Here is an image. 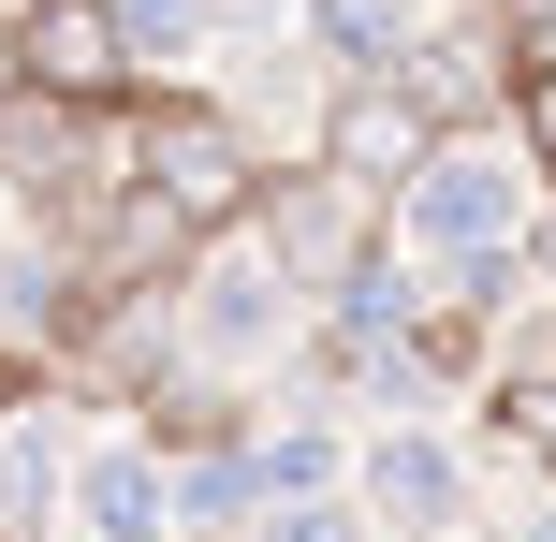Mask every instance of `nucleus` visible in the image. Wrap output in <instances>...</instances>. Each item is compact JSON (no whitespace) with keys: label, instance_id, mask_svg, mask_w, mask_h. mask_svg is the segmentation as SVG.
Wrapping results in <instances>:
<instances>
[{"label":"nucleus","instance_id":"1","mask_svg":"<svg viewBox=\"0 0 556 542\" xmlns=\"http://www.w3.org/2000/svg\"><path fill=\"white\" fill-rule=\"evenodd\" d=\"M307 323L323 308L264 264V235H205V250L176 264V367L220 381V396H250V381L278 396V367L307 352Z\"/></svg>","mask_w":556,"mask_h":542},{"label":"nucleus","instance_id":"2","mask_svg":"<svg viewBox=\"0 0 556 542\" xmlns=\"http://www.w3.org/2000/svg\"><path fill=\"white\" fill-rule=\"evenodd\" d=\"M264 176H278V162L250 147V117H235L220 88H176V74H162V88L132 103V191L162 205L191 250H205V235H250Z\"/></svg>","mask_w":556,"mask_h":542},{"label":"nucleus","instance_id":"3","mask_svg":"<svg viewBox=\"0 0 556 542\" xmlns=\"http://www.w3.org/2000/svg\"><path fill=\"white\" fill-rule=\"evenodd\" d=\"M352 499L381 542H483V469L454 426H366L352 440Z\"/></svg>","mask_w":556,"mask_h":542},{"label":"nucleus","instance_id":"4","mask_svg":"<svg viewBox=\"0 0 556 542\" xmlns=\"http://www.w3.org/2000/svg\"><path fill=\"white\" fill-rule=\"evenodd\" d=\"M15 59H29V103H59V117H132L147 103V59L103 0H15Z\"/></svg>","mask_w":556,"mask_h":542},{"label":"nucleus","instance_id":"5","mask_svg":"<svg viewBox=\"0 0 556 542\" xmlns=\"http://www.w3.org/2000/svg\"><path fill=\"white\" fill-rule=\"evenodd\" d=\"M440 147H454V133H440V117H425L410 88L381 74V88H337V103H323V133H307V176H337L366 220H395V191H410Z\"/></svg>","mask_w":556,"mask_h":542},{"label":"nucleus","instance_id":"6","mask_svg":"<svg viewBox=\"0 0 556 542\" xmlns=\"http://www.w3.org/2000/svg\"><path fill=\"white\" fill-rule=\"evenodd\" d=\"M395 88H410L440 133H513V29L483 15V0H425L410 59H395Z\"/></svg>","mask_w":556,"mask_h":542},{"label":"nucleus","instance_id":"7","mask_svg":"<svg viewBox=\"0 0 556 542\" xmlns=\"http://www.w3.org/2000/svg\"><path fill=\"white\" fill-rule=\"evenodd\" d=\"M250 235H264V264L307 293V308H337V279H352V264L381 250V220H366V205L337 191V176H307V162H293V176H264Z\"/></svg>","mask_w":556,"mask_h":542},{"label":"nucleus","instance_id":"8","mask_svg":"<svg viewBox=\"0 0 556 542\" xmlns=\"http://www.w3.org/2000/svg\"><path fill=\"white\" fill-rule=\"evenodd\" d=\"M74 469H88L74 411H59V381H29V396L0 411V542H45V528H74Z\"/></svg>","mask_w":556,"mask_h":542},{"label":"nucleus","instance_id":"9","mask_svg":"<svg viewBox=\"0 0 556 542\" xmlns=\"http://www.w3.org/2000/svg\"><path fill=\"white\" fill-rule=\"evenodd\" d=\"M74 528L88 542H191V484H176V455L162 440H88V469H74Z\"/></svg>","mask_w":556,"mask_h":542},{"label":"nucleus","instance_id":"10","mask_svg":"<svg viewBox=\"0 0 556 542\" xmlns=\"http://www.w3.org/2000/svg\"><path fill=\"white\" fill-rule=\"evenodd\" d=\"M410 29H425V0H293V45L323 88H381L410 59Z\"/></svg>","mask_w":556,"mask_h":542},{"label":"nucleus","instance_id":"11","mask_svg":"<svg viewBox=\"0 0 556 542\" xmlns=\"http://www.w3.org/2000/svg\"><path fill=\"white\" fill-rule=\"evenodd\" d=\"M469 411H483V440H498L528 484H556V352H542V367H513L498 396H469Z\"/></svg>","mask_w":556,"mask_h":542},{"label":"nucleus","instance_id":"12","mask_svg":"<svg viewBox=\"0 0 556 542\" xmlns=\"http://www.w3.org/2000/svg\"><path fill=\"white\" fill-rule=\"evenodd\" d=\"M103 15L132 29L147 88H162V59H220V45H235V0H103Z\"/></svg>","mask_w":556,"mask_h":542},{"label":"nucleus","instance_id":"13","mask_svg":"<svg viewBox=\"0 0 556 542\" xmlns=\"http://www.w3.org/2000/svg\"><path fill=\"white\" fill-rule=\"evenodd\" d=\"M250 542H381V528H366V499H293V514H264Z\"/></svg>","mask_w":556,"mask_h":542},{"label":"nucleus","instance_id":"14","mask_svg":"<svg viewBox=\"0 0 556 542\" xmlns=\"http://www.w3.org/2000/svg\"><path fill=\"white\" fill-rule=\"evenodd\" d=\"M513 147H528V176L556 205V74H513Z\"/></svg>","mask_w":556,"mask_h":542},{"label":"nucleus","instance_id":"15","mask_svg":"<svg viewBox=\"0 0 556 542\" xmlns=\"http://www.w3.org/2000/svg\"><path fill=\"white\" fill-rule=\"evenodd\" d=\"M483 542H556V484H528V499H513V514L483 528Z\"/></svg>","mask_w":556,"mask_h":542},{"label":"nucleus","instance_id":"16","mask_svg":"<svg viewBox=\"0 0 556 542\" xmlns=\"http://www.w3.org/2000/svg\"><path fill=\"white\" fill-rule=\"evenodd\" d=\"M29 103V59H15V15H0V117Z\"/></svg>","mask_w":556,"mask_h":542},{"label":"nucleus","instance_id":"17","mask_svg":"<svg viewBox=\"0 0 556 542\" xmlns=\"http://www.w3.org/2000/svg\"><path fill=\"white\" fill-rule=\"evenodd\" d=\"M483 15H498L513 45H528V29H556V0H483Z\"/></svg>","mask_w":556,"mask_h":542},{"label":"nucleus","instance_id":"18","mask_svg":"<svg viewBox=\"0 0 556 542\" xmlns=\"http://www.w3.org/2000/svg\"><path fill=\"white\" fill-rule=\"evenodd\" d=\"M15 396H29V367H15V352H0V411H15Z\"/></svg>","mask_w":556,"mask_h":542}]
</instances>
